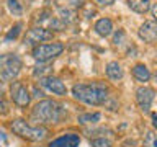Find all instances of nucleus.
Returning <instances> with one entry per match:
<instances>
[{"label": "nucleus", "instance_id": "obj_17", "mask_svg": "<svg viewBox=\"0 0 157 147\" xmlns=\"http://www.w3.org/2000/svg\"><path fill=\"white\" fill-rule=\"evenodd\" d=\"M51 66H46V64H39V66H36L33 69V75L34 77H39V78H43V77H48L49 74H51Z\"/></svg>", "mask_w": 157, "mask_h": 147}, {"label": "nucleus", "instance_id": "obj_12", "mask_svg": "<svg viewBox=\"0 0 157 147\" xmlns=\"http://www.w3.org/2000/svg\"><path fill=\"white\" fill-rule=\"evenodd\" d=\"M132 77H134L137 82L146 83V82H149V78H151V72L144 64H136V66L132 67Z\"/></svg>", "mask_w": 157, "mask_h": 147}, {"label": "nucleus", "instance_id": "obj_4", "mask_svg": "<svg viewBox=\"0 0 157 147\" xmlns=\"http://www.w3.org/2000/svg\"><path fill=\"white\" fill-rule=\"evenodd\" d=\"M21 59L17 54H3L0 56V82H10L21 72Z\"/></svg>", "mask_w": 157, "mask_h": 147}, {"label": "nucleus", "instance_id": "obj_1", "mask_svg": "<svg viewBox=\"0 0 157 147\" xmlns=\"http://www.w3.org/2000/svg\"><path fill=\"white\" fill-rule=\"evenodd\" d=\"M72 95L75 100L90 106L105 105L108 101V87L105 85V82L75 83L72 87Z\"/></svg>", "mask_w": 157, "mask_h": 147}, {"label": "nucleus", "instance_id": "obj_21", "mask_svg": "<svg viewBox=\"0 0 157 147\" xmlns=\"http://www.w3.org/2000/svg\"><path fill=\"white\" fill-rule=\"evenodd\" d=\"M21 28H23V24H21V23H17V24H15V26L8 31L7 38H5V41H12V39H17L18 34H20V31H21Z\"/></svg>", "mask_w": 157, "mask_h": 147}, {"label": "nucleus", "instance_id": "obj_14", "mask_svg": "<svg viewBox=\"0 0 157 147\" xmlns=\"http://www.w3.org/2000/svg\"><path fill=\"white\" fill-rule=\"evenodd\" d=\"M106 75H108V78H111V80H121L123 75H124V72H123L120 64L113 61V62L106 64Z\"/></svg>", "mask_w": 157, "mask_h": 147}, {"label": "nucleus", "instance_id": "obj_2", "mask_svg": "<svg viewBox=\"0 0 157 147\" xmlns=\"http://www.w3.org/2000/svg\"><path fill=\"white\" fill-rule=\"evenodd\" d=\"M64 116V110L57 101L54 100H41L34 105L31 111V121L36 124H52L59 123L61 118Z\"/></svg>", "mask_w": 157, "mask_h": 147}, {"label": "nucleus", "instance_id": "obj_25", "mask_svg": "<svg viewBox=\"0 0 157 147\" xmlns=\"http://www.w3.org/2000/svg\"><path fill=\"white\" fill-rule=\"evenodd\" d=\"M115 0H97V3H100V5H111Z\"/></svg>", "mask_w": 157, "mask_h": 147}, {"label": "nucleus", "instance_id": "obj_19", "mask_svg": "<svg viewBox=\"0 0 157 147\" xmlns=\"http://www.w3.org/2000/svg\"><path fill=\"white\" fill-rule=\"evenodd\" d=\"M7 5H8V10L13 15H21L23 13V7L18 0H7Z\"/></svg>", "mask_w": 157, "mask_h": 147}, {"label": "nucleus", "instance_id": "obj_22", "mask_svg": "<svg viewBox=\"0 0 157 147\" xmlns=\"http://www.w3.org/2000/svg\"><path fill=\"white\" fill-rule=\"evenodd\" d=\"M10 111V106L8 103L3 100V98H0V115H7V113Z\"/></svg>", "mask_w": 157, "mask_h": 147}, {"label": "nucleus", "instance_id": "obj_9", "mask_svg": "<svg viewBox=\"0 0 157 147\" xmlns=\"http://www.w3.org/2000/svg\"><path fill=\"white\" fill-rule=\"evenodd\" d=\"M51 38H52V33L49 31L48 28L36 26V28H31V29L26 33V36H25V43H26V44L43 43V41H49Z\"/></svg>", "mask_w": 157, "mask_h": 147}, {"label": "nucleus", "instance_id": "obj_13", "mask_svg": "<svg viewBox=\"0 0 157 147\" xmlns=\"http://www.w3.org/2000/svg\"><path fill=\"white\" fill-rule=\"evenodd\" d=\"M95 31L100 34V36H110L111 31H113V23L110 18H101L98 20V21L95 23Z\"/></svg>", "mask_w": 157, "mask_h": 147}, {"label": "nucleus", "instance_id": "obj_6", "mask_svg": "<svg viewBox=\"0 0 157 147\" xmlns=\"http://www.w3.org/2000/svg\"><path fill=\"white\" fill-rule=\"evenodd\" d=\"M10 96H12L15 105L20 106V108H26L29 105V101H31L29 90L18 80L12 82V85H10Z\"/></svg>", "mask_w": 157, "mask_h": 147}, {"label": "nucleus", "instance_id": "obj_26", "mask_svg": "<svg viewBox=\"0 0 157 147\" xmlns=\"http://www.w3.org/2000/svg\"><path fill=\"white\" fill-rule=\"evenodd\" d=\"M151 12H152V17H154L155 21H157V5H154V7L151 8Z\"/></svg>", "mask_w": 157, "mask_h": 147}, {"label": "nucleus", "instance_id": "obj_10", "mask_svg": "<svg viewBox=\"0 0 157 147\" xmlns=\"http://www.w3.org/2000/svg\"><path fill=\"white\" fill-rule=\"evenodd\" d=\"M137 34H139V38L144 43H155L157 41V21H144L141 24Z\"/></svg>", "mask_w": 157, "mask_h": 147}, {"label": "nucleus", "instance_id": "obj_18", "mask_svg": "<svg viewBox=\"0 0 157 147\" xmlns=\"http://www.w3.org/2000/svg\"><path fill=\"white\" fill-rule=\"evenodd\" d=\"M144 145L146 147H157V136L154 131H147L144 136Z\"/></svg>", "mask_w": 157, "mask_h": 147}, {"label": "nucleus", "instance_id": "obj_15", "mask_svg": "<svg viewBox=\"0 0 157 147\" xmlns=\"http://www.w3.org/2000/svg\"><path fill=\"white\" fill-rule=\"evenodd\" d=\"M128 5L132 12L136 13H146L151 8V2L149 0H128Z\"/></svg>", "mask_w": 157, "mask_h": 147}, {"label": "nucleus", "instance_id": "obj_11", "mask_svg": "<svg viewBox=\"0 0 157 147\" xmlns=\"http://www.w3.org/2000/svg\"><path fill=\"white\" fill-rule=\"evenodd\" d=\"M78 144H80L78 134L69 132L66 136H61V137H57V139L51 141L48 144V147H78Z\"/></svg>", "mask_w": 157, "mask_h": 147}, {"label": "nucleus", "instance_id": "obj_5", "mask_svg": "<svg viewBox=\"0 0 157 147\" xmlns=\"http://www.w3.org/2000/svg\"><path fill=\"white\" fill-rule=\"evenodd\" d=\"M64 51V44L61 43H48V44H39L33 49V57L39 62H48L51 59L61 56Z\"/></svg>", "mask_w": 157, "mask_h": 147}, {"label": "nucleus", "instance_id": "obj_3", "mask_svg": "<svg viewBox=\"0 0 157 147\" xmlns=\"http://www.w3.org/2000/svg\"><path fill=\"white\" fill-rule=\"evenodd\" d=\"M10 127H12V131L15 132V134H18L20 137H25V139L28 141H43L44 137L48 136V129L43 126H29L25 119H15L12 124H10Z\"/></svg>", "mask_w": 157, "mask_h": 147}, {"label": "nucleus", "instance_id": "obj_27", "mask_svg": "<svg viewBox=\"0 0 157 147\" xmlns=\"http://www.w3.org/2000/svg\"><path fill=\"white\" fill-rule=\"evenodd\" d=\"M152 126L154 129H157V115H152Z\"/></svg>", "mask_w": 157, "mask_h": 147}, {"label": "nucleus", "instance_id": "obj_7", "mask_svg": "<svg viewBox=\"0 0 157 147\" xmlns=\"http://www.w3.org/2000/svg\"><path fill=\"white\" fill-rule=\"evenodd\" d=\"M154 98H155V92L151 87L144 85V87H139L136 90V103L141 108V111H144V113H149Z\"/></svg>", "mask_w": 157, "mask_h": 147}, {"label": "nucleus", "instance_id": "obj_28", "mask_svg": "<svg viewBox=\"0 0 157 147\" xmlns=\"http://www.w3.org/2000/svg\"><path fill=\"white\" fill-rule=\"evenodd\" d=\"M2 83H3V82H0V98H3V96H2V95H3V87H2Z\"/></svg>", "mask_w": 157, "mask_h": 147}, {"label": "nucleus", "instance_id": "obj_23", "mask_svg": "<svg viewBox=\"0 0 157 147\" xmlns=\"http://www.w3.org/2000/svg\"><path fill=\"white\" fill-rule=\"evenodd\" d=\"M123 39H124V33L123 31H118L115 34V39H113V43L116 44V46H120V44H123Z\"/></svg>", "mask_w": 157, "mask_h": 147}, {"label": "nucleus", "instance_id": "obj_20", "mask_svg": "<svg viewBox=\"0 0 157 147\" xmlns=\"http://www.w3.org/2000/svg\"><path fill=\"white\" fill-rule=\"evenodd\" d=\"M92 147H113L110 139H105V137H93L90 141Z\"/></svg>", "mask_w": 157, "mask_h": 147}, {"label": "nucleus", "instance_id": "obj_8", "mask_svg": "<svg viewBox=\"0 0 157 147\" xmlns=\"http://www.w3.org/2000/svg\"><path fill=\"white\" fill-rule=\"evenodd\" d=\"M39 83L41 87H44L46 90L52 92L54 95H59V96H64L67 95V88L64 85V82L57 77H52V75H48V77H43L39 78Z\"/></svg>", "mask_w": 157, "mask_h": 147}, {"label": "nucleus", "instance_id": "obj_16", "mask_svg": "<svg viewBox=\"0 0 157 147\" xmlns=\"http://www.w3.org/2000/svg\"><path fill=\"white\" fill-rule=\"evenodd\" d=\"M101 119V113H83L77 118L80 124H97Z\"/></svg>", "mask_w": 157, "mask_h": 147}, {"label": "nucleus", "instance_id": "obj_24", "mask_svg": "<svg viewBox=\"0 0 157 147\" xmlns=\"http://www.w3.org/2000/svg\"><path fill=\"white\" fill-rule=\"evenodd\" d=\"M31 96H34V98H44V92L43 90H39L38 87H34L33 88V95Z\"/></svg>", "mask_w": 157, "mask_h": 147}]
</instances>
